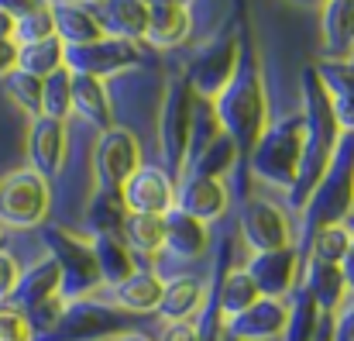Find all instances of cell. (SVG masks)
Instances as JSON below:
<instances>
[{"label": "cell", "instance_id": "obj_1", "mask_svg": "<svg viewBox=\"0 0 354 341\" xmlns=\"http://www.w3.org/2000/svg\"><path fill=\"white\" fill-rule=\"evenodd\" d=\"M214 117L221 124V131L231 138L237 152V166L231 169V186H234V197L244 204L251 193L248 180V159L268 124V94H265V80H261V62H258V49L251 42V31L248 24L241 21L237 24V62L231 80L224 83V90L210 100Z\"/></svg>", "mask_w": 354, "mask_h": 341}, {"label": "cell", "instance_id": "obj_2", "mask_svg": "<svg viewBox=\"0 0 354 341\" xmlns=\"http://www.w3.org/2000/svg\"><path fill=\"white\" fill-rule=\"evenodd\" d=\"M351 131L341 134L334 159L324 173V180L317 183V190L306 197V204L299 207V231L303 241L324 225H341L351 221V207H354V162H351Z\"/></svg>", "mask_w": 354, "mask_h": 341}, {"label": "cell", "instance_id": "obj_3", "mask_svg": "<svg viewBox=\"0 0 354 341\" xmlns=\"http://www.w3.org/2000/svg\"><path fill=\"white\" fill-rule=\"evenodd\" d=\"M299 159H303V117L286 114V117H275L265 124V131L248 159V173L286 193L296 180Z\"/></svg>", "mask_w": 354, "mask_h": 341}, {"label": "cell", "instance_id": "obj_4", "mask_svg": "<svg viewBox=\"0 0 354 341\" xmlns=\"http://www.w3.org/2000/svg\"><path fill=\"white\" fill-rule=\"evenodd\" d=\"M41 238H45L52 262L59 265V297L66 304L86 300L97 286H104L97 259H93V245L86 238H76L73 231L55 225H41Z\"/></svg>", "mask_w": 354, "mask_h": 341}, {"label": "cell", "instance_id": "obj_5", "mask_svg": "<svg viewBox=\"0 0 354 341\" xmlns=\"http://www.w3.org/2000/svg\"><path fill=\"white\" fill-rule=\"evenodd\" d=\"M237 24H241V21H231V17H227V24H224L207 45H200V49L189 55V62H186V69H183V80H186V87L193 90V97L214 100V97L224 90V83L231 80L234 62H237Z\"/></svg>", "mask_w": 354, "mask_h": 341}, {"label": "cell", "instance_id": "obj_6", "mask_svg": "<svg viewBox=\"0 0 354 341\" xmlns=\"http://www.w3.org/2000/svg\"><path fill=\"white\" fill-rule=\"evenodd\" d=\"M52 211V186L35 169H17L0 180V227H41Z\"/></svg>", "mask_w": 354, "mask_h": 341}, {"label": "cell", "instance_id": "obj_7", "mask_svg": "<svg viewBox=\"0 0 354 341\" xmlns=\"http://www.w3.org/2000/svg\"><path fill=\"white\" fill-rule=\"evenodd\" d=\"M193 90L186 87L183 73H176L165 87L162 111H158V152H162V169L179 183L183 166H186V141H189V117H193Z\"/></svg>", "mask_w": 354, "mask_h": 341}, {"label": "cell", "instance_id": "obj_8", "mask_svg": "<svg viewBox=\"0 0 354 341\" xmlns=\"http://www.w3.org/2000/svg\"><path fill=\"white\" fill-rule=\"evenodd\" d=\"M127 324H131V317L124 311L86 297V300L66 304L59 324L38 341H111L124 331H131Z\"/></svg>", "mask_w": 354, "mask_h": 341}, {"label": "cell", "instance_id": "obj_9", "mask_svg": "<svg viewBox=\"0 0 354 341\" xmlns=\"http://www.w3.org/2000/svg\"><path fill=\"white\" fill-rule=\"evenodd\" d=\"M138 62H141V45L124 42V38H111V35L86 42V45H66L62 49V66L73 76L107 80V76H118Z\"/></svg>", "mask_w": 354, "mask_h": 341}, {"label": "cell", "instance_id": "obj_10", "mask_svg": "<svg viewBox=\"0 0 354 341\" xmlns=\"http://www.w3.org/2000/svg\"><path fill=\"white\" fill-rule=\"evenodd\" d=\"M138 166H141V141H138L134 131H127L120 124L100 131L97 148H93V180H97V190H120Z\"/></svg>", "mask_w": 354, "mask_h": 341}, {"label": "cell", "instance_id": "obj_11", "mask_svg": "<svg viewBox=\"0 0 354 341\" xmlns=\"http://www.w3.org/2000/svg\"><path fill=\"white\" fill-rule=\"evenodd\" d=\"M299 269H303V255L296 245L272 248V252H251L244 265L258 293L268 300H289V293L299 286Z\"/></svg>", "mask_w": 354, "mask_h": 341}, {"label": "cell", "instance_id": "obj_12", "mask_svg": "<svg viewBox=\"0 0 354 341\" xmlns=\"http://www.w3.org/2000/svg\"><path fill=\"white\" fill-rule=\"evenodd\" d=\"M237 231L248 241L251 252H272V248H286L292 245V227H289V214L265 200V197H248L241 204L237 214Z\"/></svg>", "mask_w": 354, "mask_h": 341}, {"label": "cell", "instance_id": "obj_13", "mask_svg": "<svg viewBox=\"0 0 354 341\" xmlns=\"http://www.w3.org/2000/svg\"><path fill=\"white\" fill-rule=\"evenodd\" d=\"M120 200L127 214H165L176 207V180L162 166L141 162L120 186Z\"/></svg>", "mask_w": 354, "mask_h": 341}, {"label": "cell", "instance_id": "obj_14", "mask_svg": "<svg viewBox=\"0 0 354 341\" xmlns=\"http://www.w3.org/2000/svg\"><path fill=\"white\" fill-rule=\"evenodd\" d=\"M231 204L227 183L224 180H210V176H179L176 183V207L183 214H189L200 225L221 221L224 211Z\"/></svg>", "mask_w": 354, "mask_h": 341}, {"label": "cell", "instance_id": "obj_15", "mask_svg": "<svg viewBox=\"0 0 354 341\" xmlns=\"http://www.w3.org/2000/svg\"><path fill=\"white\" fill-rule=\"evenodd\" d=\"M66 121H52V117H31L28 124V169H35L38 176L52 180L62 169L66 159Z\"/></svg>", "mask_w": 354, "mask_h": 341}, {"label": "cell", "instance_id": "obj_16", "mask_svg": "<svg viewBox=\"0 0 354 341\" xmlns=\"http://www.w3.org/2000/svg\"><path fill=\"white\" fill-rule=\"evenodd\" d=\"M286 328V300H268V297H258L248 311H241L237 317L221 321V331L227 338L237 341H268L279 338Z\"/></svg>", "mask_w": 354, "mask_h": 341}, {"label": "cell", "instance_id": "obj_17", "mask_svg": "<svg viewBox=\"0 0 354 341\" xmlns=\"http://www.w3.org/2000/svg\"><path fill=\"white\" fill-rule=\"evenodd\" d=\"M313 73L327 94V104L341 131L354 128V66L351 59H317Z\"/></svg>", "mask_w": 354, "mask_h": 341}, {"label": "cell", "instance_id": "obj_18", "mask_svg": "<svg viewBox=\"0 0 354 341\" xmlns=\"http://www.w3.org/2000/svg\"><path fill=\"white\" fill-rule=\"evenodd\" d=\"M299 290H306L313 297V304L320 307L324 317H334L341 311L344 300H351V283L344 279V272L337 265L306 259L299 269Z\"/></svg>", "mask_w": 354, "mask_h": 341}, {"label": "cell", "instance_id": "obj_19", "mask_svg": "<svg viewBox=\"0 0 354 341\" xmlns=\"http://www.w3.org/2000/svg\"><path fill=\"white\" fill-rule=\"evenodd\" d=\"M48 3H52V21H55V38L62 45H86V42L104 38L93 3H80V0H48Z\"/></svg>", "mask_w": 354, "mask_h": 341}, {"label": "cell", "instance_id": "obj_20", "mask_svg": "<svg viewBox=\"0 0 354 341\" xmlns=\"http://www.w3.org/2000/svg\"><path fill=\"white\" fill-rule=\"evenodd\" d=\"M203 297H207V286L196 279V276H172V279H162V297H158V307L155 314L165 321V324H176V321H193L203 307Z\"/></svg>", "mask_w": 354, "mask_h": 341}, {"label": "cell", "instance_id": "obj_21", "mask_svg": "<svg viewBox=\"0 0 354 341\" xmlns=\"http://www.w3.org/2000/svg\"><path fill=\"white\" fill-rule=\"evenodd\" d=\"M52 297H59V265L52 262V255H45V259H38L35 265L21 269L17 286H14V293L7 297V304L24 314V311H31V307H38V304L52 300Z\"/></svg>", "mask_w": 354, "mask_h": 341}, {"label": "cell", "instance_id": "obj_22", "mask_svg": "<svg viewBox=\"0 0 354 341\" xmlns=\"http://www.w3.org/2000/svg\"><path fill=\"white\" fill-rule=\"evenodd\" d=\"M93 14H97L104 35L141 45L145 24H148V7L141 0H100V3H93Z\"/></svg>", "mask_w": 354, "mask_h": 341}, {"label": "cell", "instance_id": "obj_23", "mask_svg": "<svg viewBox=\"0 0 354 341\" xmlns=\"http://www.w3.org/2000/svg\"><path fill=\"white\" fill-rule=\"evenodd\" d=\"M324 55L320 59H351L354 45V0H324L320 3Z\"/></svg>", "mask_w": 354, "mask_h": 341}, {"label": "cell", "instance_id": "obj_24", "mask_svg": "<svg viewBox=\"0 0 354 341\" xmlns=\"http://www.w3.org/2000/svg\"><path fill=\"white\" fill-rule=\"evenodd\" d=\"M162 225H165V245H162V252H169L176 259H186V262H193V259H200L207 252V245H210L207 225L193 221L179 207L165 211L162 214Z\"/></svg>", "mask_w": 354, "mask_h": 341}, {"label": "cell", "instance_id": "obj_25", "mask_svg": "<svg viewBox=\"0 0 354 341\" xmlns=\"http://www.w3.org/2000/svg\"><path fill=\"white\" fill-rule=\"evenodd\" d=\"M114 307L124 314H155L162 297V276L155 269H134L124 283L111 286Z\"/></svg>", "mask_w": 354, "mask_h": 341}, {"label": "cell", "instance_id": "obj_26", "mask_svg": "<svg viewBox=\"0 0 354 341\" xmlns=\"http://www.w3.org/2000/svg\"><path fill=\"white\" fill-rule=\"evenodd\" d=\"M193 31V14L189 7H148V24L141 45L151 49H176L189 38Z\"/></svg>", "mask_w": 354, "mask_h": 341}, {"label": "cell", "instance_id": "obj_27", "mask_svg": "<svg viewBox=\"0 0 354 341\" xmlns=\"http://www.w3.org/2000/svg\"><path fill=\"white\" fill-rule=\"evenodd\" d=\"M73 76V73H69ZM73 100L69 107L73 114H80L86 124H93L97 131H107L114 128V111H111V97H107V87L104 80H93V76H73Z\"/></svg>", "mask_w": 354, "mask_h": 341}, {"label": "cell", "instance_id": "obj_28", "mask_svg": "<svg viewBox=\"0 0 354 341\" xmlns=\"http://www.w3.org/2000/svg\"><path fill=\"white\" fill-rule=\"evenodd\" d=\"M90 245H93V259H97V269H100V283L104 286H118V283H124L138 269V259L131 255V248L124 245L120 234L90 238Z\"/></svg>", "mask_w": 354, "mask_h": 341}, {"label": "cell", "instance_id": "obj_29", "mask_svg": "<svg viewBox=\"0 0 354 341\" xmlns=\"http://www.w3.org/2000/svg\"><path fill=\"white\" fill-rule=\"evenodd\" d=\"M120 238L124 245L131 248V255L138 259H155L162 255V245H165V225H162V214H127L124 227H120Z\"/></svg>", "mask_w": 354, "mask_h": 341}, {"label": "cell", "instance_id": "obj_30", "mask_svg": "<svg viewBox=\"0 0 354 341\" xmlns=\"http://www.w3.org/2000/svg\"><path fill=\"white\" fill-rule=\"evenodd\" d=\"M324 314L313 304V297L306 290H292L286 300V328H282V341H313L320 335Z\"/></svg>", "mask_w": 354, "mask_h": 341}, {"label": "cell", "instance_id": "obj_31", "mask_svg": "<svg viewBox=\"0 0 354 341\" xmlns=\"http://www.w3.org/2000/svg\"><path fill=\"white\" fill-rule=\"evenodd\" d=\"M303 252H306V259H317V262H327V265H341L351 255V221L317 227L303 241Z\"/></svg>", "mask_w": 354, "mask_h": 341}, {"label": "cell", "instance_id": "obj_32", "mask_svg": "<svg viewBox=\"0 0 354 341\" xmlns=\"http://www.w3.org/2000/svg\"><path fill=\"white\" fill-rule=\"evenodd\" d=\"M127 218V207L120 200V190H93L90 204H86V231L93 238L100 234H120Z\"/></svg>", "mask_w": 354, "mask_h": 341}, {"label": "cell", "instance_id": "obj_33", "mask_svg": "<svg viewBox=\"0 0 354 341\" xmlns=\"http://www.w3.org/2000/svg\"><path fill=\"white\" fill-rule=\"evenodd\" d=\"M258 286L251 283V276L244 269H227L221 286H217V311H221V321L237 317L241 311H248L254 300H258Z\"/></svg>", "mask_w": 354, "mask_h": 341}, {"label": "cell", "instance_id": "obj_34", "mask_svg": "<svg viewBox=\"0 0 354 341\" xmlns=\"http://www.w3.org/2000/svg\"><path fill=\"white\" fill-rule=\"evenodd\" d=\"M62 42L59 38H45V42H31V45H17V66L21 73L28 76H38V80H48L52 73L66 69L62 66Z\"/></svg>", "mask_w": 354, "mask_h": 341}, {"label": "cell", "instance_id": "obj_35", "mask_svg": "<svg viewBox=\"0 0 354 341\" xmlns=\"http://www.w3.org/2000/svg\"><path fill=\"white\" fill-rule=\"evenodd\" d=\"M224 131H221V124H217V117H214V107H210V100H193V117H189V141H186V166L193 162V159H200V152H207L217 138H221ZM183 166V169H186Z\"/></svg>", "mask_w": 354, "mask_h": 341}, {"label": "cell", "instance_id": "obj_36", "mask_svg": "<svg viewBox=\"0 0 354 341\" xmlns=\"http://www.w3.org/2000/svg\"><path fill=\"white\" fill-rule=\"evenodd\" d=\"M234 166H237L234 145H231V138H227V134H221V138H217L207 152H200V159H193V162L183 169V176H210V180H227Z\"/></svg>", "mask_w": 354, "mask_h": 341}, {"label": "cell", "instance_id": "obj_37", "mask_svg": "<svg viewBox=\"0 0 354 341\" xmlns=\"http://www.w3.org/2000/svg\"><path fill=\"white\" fill-rule=\"evenodd\" d=\"M73 76L66 73V69H59V73H52L48 80H41V117H52V121H66L73 107H69V100H73Z\"/></svg>", "mask_w": 354, "mask_h": 341}, {"label": "cell", "instance_id": "obj_38", "mask_svg": "<svg viewBox=\"0 0 354 341\" xmlns=\"http://www.w3.org/2000/svg\"><path fill=\"white\" fill-rule=\"evenodd\" d=\"M3 87H7V97L28 117H41V80L38 76H28L21 69H10L3 76Z\"/></svg>", "mask_w": 354, "mask_h": 341}, {"label": "cell", "instance_id": "obj_39", "mask_svg": "<svg viewBox=\"0 0 354 341\" xmlns=\"http://www.w3.org/2000/svg\"><path fill=\"white\" fill-rule=\"evenodd\" d=\"M45 38H55L52 3H45V7L14 21V45H31V42H45Z\"/></svg>", "mask_w": 354, "mask_h": 341}, {"label": "cell", "instance_id": "obj_40", "mask_svg": "<svg viewBox=\"0 0 354 341\" xmlns=\"http://www.w3.org/2000/svg\"><path fill=\"white\" fill-rule=\"evenodd\" d=\"M0 341H35L24 314L17 307H10L7 300L0 304Z\"/></svg>", "mask_w": 354, "mask_h": 341}, {"label": "cell", "instance_id": "obj_41", "mask_svg": "<svg viewBox=\"0 0 354 341\" xmlns=\"http://www.w3.org/2000/svg\"><path fill=\"white\" fill-rule=\"evenodd\" d=\"M17 276H21V262L3 248L0 252V304L14 293V286H17Z\"/></svg>", "mask_w": 354, "mask_h": 341}, {"label": "cell", "instance_id": "obj_42", "mask_svg": "<svg viewBox=\"0 0 354 341\" xmlns=\"http://www.w3.org/2000/svg\"><path fill=\"white\" fill-rule=\"evenodd\" d=\"M330 341H354V307H351V300H344L341 311L330 317Z\"/></svg>", "mask_w": 354, "mask_h": 341}, {"label": "cell", "instance_id": "obj_43", "mask_svg": "<svg viewBox=\"0 0 354 341\" xmlns=\"http://www.w3.org/2000/svg\"><path fill=\"white\" fill-rule=\"evenodd\" d=\"M158 341H200L196 335V324L193 321H176V324H165Z\"/></svg>", "mask_w": 354, "mask_h": 341}, {"label": "cell", "instance_id": "obj_44", "mask_svg": "<svg viewBox=\"0 0 354 341\" xmlns=\"http://www.w3.org/2000/svg\"><path fill=\"white\" fill-rule=\"evenodd\" d=\"M48 0H0V10L3 14H10L14 21L17 17H24V14H31V10H38V7H45Z\"/></svg>", "mask_w": 354, "mask_h": 341}, {"label": "cell", "instance_id": "obj_45", "mask_svg": "<svg viewBox=\"0 0 354 341\" xmlns=\"http://www.w3.org/2000/svg\"><path fill=\"white\" fill-rule=\"evenodd\" d=\"M17 66V45L14 42H0V80Z\"/></svg>", "mask_w": 354, "mask_h": 341}, {"label": "cell", "instance_id": "obj_46", "mask_svg": "<svg viewBox=\"0 0 354 341\" xmlns=\"http://www.w3.org/2000/svg\"><path fill=\"white\" fill-rule=\"evenodd\" d=\"M0 42H14V17L0 10Z\"/></svg>", "mask_w": 354, "mask_h": 341}, {"label": "cell", "instance_id": "obj_47", "mask_svg": "<svg viewBox=\"0 0 354 341\" xmlns=\"http://www.w3.org/2000/svg\"><path fill=\"white\" fill-rule=\"evenodd\" d=\"M145 7H189L193 0H141Z\"/></svg>", "mask_w": 354, "mask_h": 341}, {"label": "cell", "instance_id": "obj_48", "mask_svg": "<svg viewBox=\"0 0 354 341\" xmlns=\"http://www.w3.org/2000/svg\"><path fill=\"white\" fill-rule=\"evenodd\" d=\"M111 341H151V338L141 335V331H124V335H118V338H111Z\"/></svg>", "mask_w": 354, "mask_h": 341}, {"label": "cell", "instance_id": "obj_49", "mask_svg": "<svg viewBox=\"0 0 354 341\" xmlns=\"http://www.w3.org/2000/svg\"><path fill=\"white\" fill-rule=\"evenodd\" d=\"M313 341H330V317H324V324H320V335Z\"/></svg>", "mask_w": 354, "mask_h": 341}, {"label": "cell", "instance_id": "obj_50", "mask_svg": "<svg viewBox=\"0 0 354 341\" xmlns=\"http://www.w3.org/2000/svg\"><path fill=\"white\" fill-rule=\"evenodd\" d=\"M292 3H299V7H320L324 0H292Z\"/></svg>", "mask_w": 354, "mask_h": 341}, {"label": "cell", "instance_id": "obj_51", "mask_svg": "<svg viewBox=\"0 0 354 341\" xmlns=\"http://www.w3.org/2000/svg\"><path fill=\"white\" fill-rule=\"evenodd\" d=\"M0 252H3V227H0Z\"/></svg>", "mask_w": 354, "mask_h": 341}, {"label": "cell", "instance_id": "obj_52", "mask_svg": "<svg viewBox=\"0 0 354 341\" xmlns=\"http://www.w3.org/2000/svg\"><path fill=\"white\" fill-rule=\"evenodd\" d=\"M221 341H237V338H227V335H224V331H221Z\"/></svg>", "mask_w": 354, "mask_h": 341}, {"label": "cell", "instance_id": "obj_53", "mask_svg": "<svg viewBox=\"0 0 354 341\" xmlns=\"http://www.w3.org/2000/svg\"><path fill=\"white\" fill-rule=\"evenodd\" d=\"M80 3H100V0H80Z\"/></svg>", "mask_w": 354, "mask_h": 341}]
</instances>
